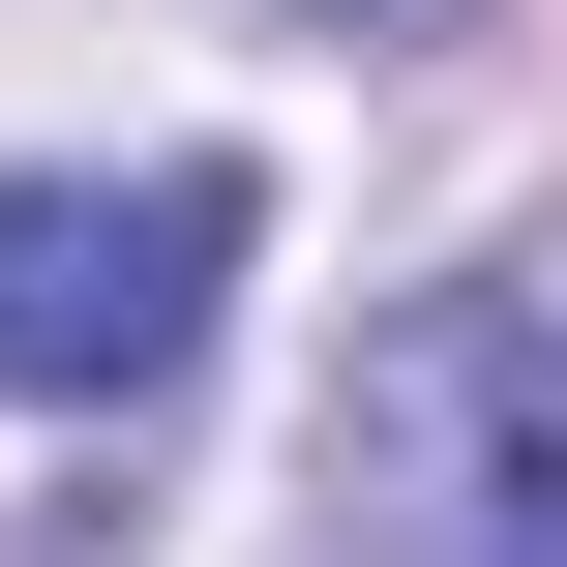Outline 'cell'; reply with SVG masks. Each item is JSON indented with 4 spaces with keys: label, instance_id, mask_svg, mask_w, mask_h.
Wrapping results in <instances>:
<instances>
[{
    "label": "cell",
    "instance_id": "6da1fadb",
    "mask_svg": "<svg viewBox=\"0 0 567 567\" xmlns=\"http://www.w3.org/2000/svg\"><path fill=\"white\" fill-rule=\"evenodd\" d=\"M329 508H359V567H567V299L538 269H449L359 329Z\"/></svg>",
    "mask_w": 567,
    "mask_h": 567
},
{
    "label": "cell",
    "instance_id": "7a4b0ae2",
    "mask_svg": "<svg viewBox=\"0 0 567 567\" xmlns=\"http://www.w3.org/2000/svg\"><path fill=\"white\" fill-rule=\"evenodd\" d=\"M239 239H269V179H239V150L0 179V419H120V389H179V359H209V299H239Z\"/></svg>",
    "mask_w": 567,
    "mask_h": 567
}]
</instances>
